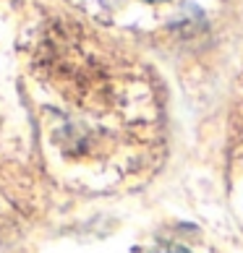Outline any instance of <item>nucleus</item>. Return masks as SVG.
I'll use <instances>...</instances> for the list:
<instances>
[{
	"mask_svg": "<svg viewBox=\"0 0 243 253\" xmlns=\"http://www.w3.org/2000/svg\"><path fill=\"white\" fill-rule=\"evenodd\" d=\"M162 253H191V251H186V248H178V246H173V248H167Z\"/></svg>",
	"mask_w": 243,
	"mask_h": 253,
	"instance_id": "f257e3e1",
	"label": "nucleus"
}]
</instances>
